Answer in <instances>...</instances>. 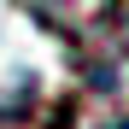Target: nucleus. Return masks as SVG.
Instances as JSON below:
<instances>
[{
	"label": "nucleus",
	"instance_id": "nucleus-1",
	"mask_svg": "<svg viewBox=\"0 0 129 129\" xmlns=\"http://www.w3.org/2000/svg\"><path fill=\"white\" fill-rule=\"evenodd\" d=\"M117 129H129V123H117Z\"/></svg>",
	"mask_w": 129,
	"mask_h": 129
}]
</instances>
